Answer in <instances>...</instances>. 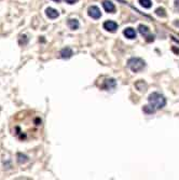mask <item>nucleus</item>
Returning <instances> with one entry per match:
<instances>
[{
    "label": "nucleus",
    "instance_id": "nucleus-8",
    "mask_svg": "<svg viewBox=\"0 0 179 180\" xmlns=\"http://www.w3.org/2000/svg\"><path fill=\"white\" fill-rule=\"evenodd\" d=\"M72 55H74V52H72V50L70 49V48H64V49L61 51V57L64 59L70 58Z\"/></svg>",
    "mask_w": 179,
    "mask_h": 180
},
{
    "label": "nucleus",
    "instance_id": "nucleus-6",
    "mask_svg": "<svg viewBox=\"0 0 179 180\" xmlns=\"http://www.w3.org/2000/svg\"><path fill=\"white\" fill-rule=\"evenodd\" d=\"M46 16H48L49 18H51V20H54V18H57V17L59 16L58 11L55 10V9H53V8H46Z\"/></svg>",
    "mask_w": 179,
    "mask_h": 180
},
{
    "label": "nucleus",
    "instance_id": "nucleus-1",
    "mask_svg": "<svg viewBox=\"0 0 179 180\" xmlns=\"http://www.w3.org/2000/svg\"><path fill=\"white\" fill-rule=\"evenodd\" d=\"M148 101H149V104L152 106V107H154V108L156 109V110L164 108V107H165V105H166V98L164 97L162 94H160V93H156V92L152 93V94H150V95H149Z\"/></svg>",
    "mask_w": 179,
    "mask_h": 180
},
{
    "label": "nucleus",
    "instance_id": "nucleus-5",
    "mask_svg": "<svg viewBox=\"0 0 179 180\" xmlns=\"http://www.w3.org/2000/svg\"><path fill=\"white\" fill-rule=\"evenodd\" d=\"M102 7H104V9H105L106 12H108V13H115V5H113L111 1H109V0H105V1L102 2Z\"/></svg>",
    "mask_w": 179,
    "mask_h": 180
},
{
    "label": "nucleus",
    "instance_id": "nucleus-14",
    "mask_svg": "<svg viewBox=\"0 0 179 180\" xmlns=\"http://www.w3.org/2000/svg\"><path fill=\"white\" fill-rule=\"evenodd\" d=\"M155 110H156V109L154 108V107H152L150 104H149V105H147V106H143V111L145 113H147V114H152V113L155 112Z\"/></svg>",
    "mask_w": 179,
    "mask_h": 180
},
{
    "label": "nucleus",
    "instance_id": "nucleus-2",
    "mask_svg": "<svg viewBox=\"0 0 179 180\" xmlns=\"http://www.w3.org/2000/svg\"><path fill=\"white\" fill-rule=\"evenodd\" d=\"M127 66L133 72H140L146 67V63L143 59L139 58V57H132V58L128 59Z\"/></svg>",
    "mask_w": 179,
    "mask_h": 180
},
{
    "label": "nucleus",
    "instance_id": "nucleus-11",
    "mask_svg": "<svg viewBox=\"0 0 179 180\" xmlns=\"http://www.w3.org/2000/svg\"><path fill=\"white\" fill-rule=\"evenodd\" d=\"M115 88V81L113 79H108L106 80L105 82V85H104V88H106V90H111V88Z\"/></svg>",
    "mask_w": 179,
    "mask_h": 180
},
{
    "label": "nucleus",
    "instance_id": "nucleus-3",
    "mask_svg": "<svg viewBox=\"0 0 179 180\" xmlns=\"http://www.w3.org/2000/svg\"><path fill=\"white\" fill-rule=\"evenodd\" d=\"M87 14H89L90 17L94 18V20H98L102 16V12H100L99 8L96 7V5H92L90 7L89 10H87Z\"/></svg>",
    "mask_w": 179,
    "mask_h": 180
},
{
    "label": "nucleus",
    "instance_id": "nucleus-13",
    "mask_svg": "<svg viewBox=\"0 0 179 180\" xmlns=\"http://www.w3.org/2000/svg\"><path fill=\"white\" fill-rule=\"evenodd\" d=\"M136 88H137V90L139 91V92H145V91L147 90V84L145 82H143V80H139L138 82L136 83Z\"/></svg>",
    "mask_w": 179,
    "mask_h": 180
},
{
    "label": "nucleus",
    "instance_id": "nucleus-19",
    "mask_svg": "<svg viewBox=\"0 0 179 180\" xmlns=\"http://www.w3.org/2000/svg\"><path fill=\"white\" fill-rule=\"evenodd\" d=\"M67 3H69V5H74V3H76L78 1V0H65Z\"/></svg>",
    "mask_w": 179,
    "mask_h": 180
},
{
    "label": "nucleus",
    "instance_id": "nucleus-21",
    "mask_svg": "<svg viewBox=\"0 0 179 180\" xmlns=\"http://www.w3.org/2000/svg\"><path fill=\"white\" fill-rule=\"evenodd\" d=\"M53 1H55V2H59L61 0H53Z\"/></svg>",
    "mask_w": 179,
    "mask_h": 180
},
{
    "label": "nucleus",
    "instance_id": "nucleus-12",
    "mask_svg": "<svg viewBox=\"0 0 179 180\" xmlns=\"http://www.w3.org/2000/svg\"><path fill=\"white\" fill-rule=\"evenodd\" d=\"M138 30H139V33H140L141 36H143V37H148L149 34H150V30H149V28L147 27V26H145V25H139L138 26Z\"/></svg>",
    "mask_w": 179,
    "mask_h": 180
},
{
    "label": "nucleus",
    "instance_id": "nucleus-9",
    "mask_svg": "<svg viewBox=\"0 0 179 180\" xmlns=\"http://www.w3.org/2000/svg\"><path fill=\"white\" fill-rule=\"evenodd\" d=\"M67 24H68V26H69V28L72 29V30H76V29L79 28V21L78 20H76V18H70V20H68V22H67Z\"/></svg>",
    "mask_w": 179,
    "mask_h": 180
},
{
    "label": "nucleus",
    "instance_id": "nucleus-7",
    "mask_svg": "<svg viewBox=\"0 0 179 180\" xmlns=\"http://www.w3.org/2000/svg\"><path fill=\"white\" fill-rule=\"evenodd\" d=\"M123 35H124L127 39H130V40L136 38V31H135V29L132 28V27H127V28L124 29Z\"/></svg>",
    "mask_w": 179,
    "mask_h": 180
},
{
    "label": "nucleus",
    "instance_id": "nucleus-15",
    "mask_svg": "<svg viewBox=\"0 0 179 180\" xmlns=\"http://www.w3.org/2000/svg\"><path fill=\"white\" fill-rule=\"evenodd\" d=\"M139 3H140L141 7L146 9H150L151 5H152V2H151V0H139Z\"/></svg>",
    "mask_w": 179,
    "mask_h": 180
},
{
    "label": "nucleus",
    "instance_id": "nucleus-16",
    "mask_svg": "<svg viewBox=\"0 0 179 180\" xmlns=\"http://www.w3.org/2000/svg\"><path fill=\"white\" fill-rule=\"evenodd\" d=\"M155 14L158 16H161V17H165V16H166V12H165V10H164L163 8H158V9H156Z\"/></svg>",
    "mask_w": 179,
    "mask_h": 180
},
{
    "label": "nucleus",
    "instance_id": "nucleus-18",
    "mask_svg": "<svg viewBox=\"0 0 179 180\" xmlns=\"http://www.w3.org/2000/svg\"><path fill=\"white\" fill-rule=\"evenodd\" d=\"M175 9L179 12V0H175Z\"/></svg>",
    "mask_w": 179,
    "mask_h": 180
},
{
    "label": "nucleus",
    "instance_id": "nucleus-10",
    "mask_svg": "<svg viewBox=\"0 0 179 180\" xmlns=\"http://www.w3.org/2000/svg\"><path fill=\"white\" fill-rule=\"evenodd\" d=\"M16 160H17L18 164H25L26 162H28V157L23 153H17L16 154Z\"/></svg>",
    "mask_w": 179,
    "mask_h": 180
},
{
    "label": "nucleus",
    "instance_id": "nucleus-4",
    "mask_svg": "<svg viewBox=\"0 0 179 180\" xmlns=\"http://www.w3.org/2000/svg\"><path fill=\"white\" fill-rule=\"evenodd\" d=\"M104 29H106L107 31H110V33H115L118 29V24L113 21H106L104 23Z\"/></svg>",
    "mask_w": 179,
    "mask_h": 180
},
{
    "label": "nucleus",
    "instance_id": "nucleus-17",
    "mask_svg": "<svg viewBox=\"0 0 179 180\" xmlns=\"http://www.w3.org/2000/svg\"><path fill=\"white\" fill-rule=\"evenodd\" d=\"M20 44H27V42H28V38H27V36L26 35H23V36H20Z\"/></svg>",
    "mask_w": 179,
    "mask_h": 180
},
{
    "label": "nucleus",
    "instance_id": "nucleus-20",
    "mask_svg": "<svg viewBox=\"0 0 179 180\" xmlns=\"http://www.w3.org/2000/svg\"><path fill=\"white\" fill-rule=\"evenodd\" d=\"M173 51H174V52H176L177 54H179V49L177 50V49H175V48H173Z\"/></svg>",
    "mask_w": 179,
    "mask_h": 180
}]
</instances>
